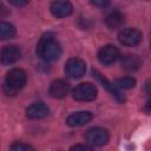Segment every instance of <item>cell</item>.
I'll list each match as a JSON object with an SVG mask.
<instances>
[{"label": "cell", "instance_id": "4", "mask_svg": "<svg viewBox=\"0 0 151 151\" xmlns=\"http://www.w3.org/2000/svg\"><path fill=\"white\" fill-rule=\"evenodd\" d=\"M85 138L87 143L93 146H103L109 142L110 134L107 130L103 127H92L86 132Z\"/></svg>", "mask_w": 151, "mask_h": 151}, {"label": "cell", "instance_id": "9", "mask_svg": "<svg viewBox=\"0 0 151 151\" xmlns=\"http://www.w3.org/2000/svg\"><path fill=\"white\" fill-rule=\"evenodd\" d=\"M70 84L66 81V80H63V79H57L54 80L51 85H50V88H48V93L52 98H55V99H61V98H65L68 92H70Z\"/></svg>", "mask_w": 151, "mask_h": 151}, {"label": "cell", "instance_id": "21", "mask_svg": "<svg viewBox=\"0 0 151 151\" xmlns=\"http://www.w3.org/2000/svg\"><path fill=\"white\" fill-rule=\"evenodd\" d=\"M93 6H99V7H106L110 5V1L107 0H99V1H91Z\"/></svg>", "mask_w": 151, "mask_h": 151}, {"label": "cell", "instance_id": "12", "mask_svg": "<svg viewBox=\"0 0 151 151\" xmlns=\"http://www.w3.org/2000/svg\"><path fill=\"white\" fill-rule=\"evenodd\" d=\"M50 113V109L47 107V105H45L44 103H33L32 105H29L26 110V116L29 119H41L45 118L46 116H48Z\"/></svg>", "mask_w": 151, "mask_h": 151}, {"label": "cell", "instance_id": "13", "mask_svg": "<svg viewBox=\"0 0 151 151\" xmlns=\"http://www.w3.org/2000/svg\"><path fill=\"white\" fill-rule=\"evenodd\" d=\"M140 59L136 54H125L122 57L120 65L122 68L127 72H134L140 67Z\"/></svg>", "mask_w": 151, "mask_h": 151}, {"label": "cell", "instance_id": "15", "mask_svg": "<svg viewBox=\"0 0 151 151\" xmlns=\"http://www.w3.org/2000/svg\"><path fill=\"white\" fill-rule=\"evenodd\" d=\"M105 22L109 28H119L124 24V15L118 11H113L110 14H107Z\"/></svg>", "mask_w": 151, "mask_h": 151}, {"label": "cell", "instance_id": "1", "mask_svg": "<svg viewBox=\"0 0 151 151\" xmlns=\"http://www.w3.org/2000/svg\"><path fill=\"white\" fill-rule=\"evenodd\" d=\"M37 54L47 63L55 61L60 58L61 46L52 33H46L40 38L37 45Z\"/></svg>", "mask_w": 151, "mask_h": 151}, {"label": "cell", "instance_id": "10", "mask_svg": "<svg viewBox=\"0 0 151 151\" xmlns=\"http://www.w3.org/2000/svg\"><path fill=\"white\" fill-rule=\"evenodd\" d=\"M21 57V51L18 46L15 45H8V46H5L2 50H1V63L4 65H11V64H14L17 63Z\"/></svg>", "mask_w": 151, "mask_h": 151}, {"label": "cell", "instance_id": "14", "mask_svg": "<svg viewBox=\"0 0 151 151\" xmlns=\"http://www.w3.org/2000/svg\"><path fill=\"white\" fill-rule=\"evenodd\" d=\"M92 73H93V76H94V77H96V78L101 83V85H103V86H104V87H105V88H106V90H107V91H109V92H110L114 98H117L119 101H124V97L120 94L119 90H118L114 85H112V84H111L106 78H104V77H103L98 71L92 70Z\"/></svg>", "mask_w": 151, "mask_h": 151}, {"label": "cell", "instance_id": "3", "mask_svg": "<svg viewBox=\"0 0 151 151\" xmlns=\"http://www.w3.org/2000/svg\"><path fill=\"white\" fill-rule=\"evenodd\" d=\"M72 97L78 101H91L97 97V87L91 83H81L73 88Z\"/></svg>", "mask_w": 151, "mask_h": 151}, {"label": "cell", "instance_id": "5", "mask_svg": "<svg viewBox=\"0 0 151 151\" xmlns=\"http://www.w3.org/2000/svg\"><path fill=\"white\" fill-rule=\"evenodd\" d=\"M86 71V64L80 58H71L65 64V73L70 78H80L85 74Z\"/></svg>", "mask_w": 151, "mask_h": 151}, {"label": "cell", "instance_id": "22", "mask_svg": "<svg viewBox=\"0 0 151 151\" xmlns=\"http://www.w3.org/2000/svg\"><path fill=\"white\" fill-rule=\"evenodd\" d=\"M9 2L12 5L17 6V7H22V6H26L27 5V1H24V0H11Z\"/></svg>", "mask_w": 151, "mask_h": 151}, {"label": "cell", "instance_id": "18", "mask_svg": "<svg viewBox=\"0 0 151 151\" xmlns=\"http://www.w3.org/2000/svg\"><path fill=\"white\" fill-rule=\"evenodd\" d=\"M11 151H35L31 145L21 143V142H15L11 145Z\"/></svg>", "mask_w": 151, "mask_h": 151}, {"label": "cell", "instance_id": "6", "mask_svg": "<svg viewBox=\"0 0 151 151\" xmlns=\"http://www.w3.org/2000/svg\"><path fill=\"white\" fill-rule=\"evenodd\" d=\"M119 57H120L119 50L114 45H105L98 52V60L100 61V64L105 66L112 65L119 59Z\"/></svg>", "mask_w": 151, "mask_h": 151}, {"label": "cell", "instance_id": "16", "mask_svg": "<svg viewBox=\"0 0 151 151\" xmlns=\"http://www.w3.org/2000/svg\"><path fill=\"white\" fill-rule=\"evenodd\" d=\"M15 34V27L7 21H1L0 24V38L2 40L9 39Z\"/></svg>", "mask_w": 151, "mask_h": 151}, {"label": "cell", "instance_id": "8", "mask_svg": "<svg viewBox=\"0 0 151 151\" xmlns=\"http://www.w3.org/2000/svg\"><path fill=\"white\" fill-rule=\"evenodd\" d=\"M93 118V114L88 111H78L71 113L66 118V124L71 127H79L87 123H90Z\"/></svg>", "mask_w": 151, "mask_h": 151}, {"label": "cell", "instance_id": "17", "mask_svg": "<svg viewBox=\"0 0 151 151\" xmlns=\"http://www.w3.org/2000/svg\"><path fill=\"white\" fill-rule=\"evenodd\" d=\"M136 85V79L132 77H123L114 81V86L118 90H130Z\"/></svg>", "mask_w": 151, "mask_h": 151}, {"label": "cell", "instance_id": "11", "mask_svg": "<svg viewBox=\"0 0 151 151\" xmlns=\"http://www.w3.org/2000/svg\"><path fill=\"white\" fill-rule=\"evenodd\" d=\"M50 9L55 18H66L73 13V6L70 1H54Z\"/></svg>", "mask_w": 151, "mask_h": 151}, {"label": "cell", "instance_id": "20", "mask_svg": "<svg viewBox=\"0 0 151 151\" xmlns=\"http://www.w3.org/2000/svg\"><path fill=\"white\" fill-rule=\"evenodd\" d=\"M143 110L147 114H151V93L146 94V100H145V104L143 106Z\"/></svg>", "mask_w": 151, "mask_h": 151}, {"label": "cell", "instance_id": "2", "mask_svg": "<svg viewBox=\"0 0 151 151\" xmlns=\"http://www.w3.org/2000/svg\"><path fill=\"white\" fill-rule=\"evenodd\" d=\"M26 81H27L26 72L21 68H13L6 74L5 86L9 90V92L15 93L26 85Z\"/></svg>", "mask_w": 151, "mask_h": 151}, {"label": "cell", "instance_id": "19", "mask_svg": "<svg viewBox=\"0 0 151 151\" xmlns=\"http://www.w3.org/2000/svg\"><path fill=\"white\" fill-rule=\"evenodd\" d=\"M70 151H94V150L86 144H76L70 149Z\"/></svg>", "mask_w": 151, "mask_h": 151}, {"label": "cell", "instance_id": "7", "mask_svg": "<svg viewBox=\"0 0 151 151\" xmlns=\"http://www.w3.org/2000/svg\"><path fill=\"white\" fill-rule=\"evenodd\" d=\"M118 40L125 46H136L142 40V33L137 28H124L119 32Z\"/></svg>", "mask_w": 151, "mask_h": 151}]
</instances>
